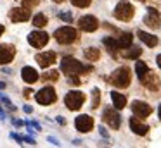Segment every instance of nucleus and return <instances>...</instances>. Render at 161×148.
<instances>
[{"instance_id": "1", "label": "nucleus", "mask_w": 161, "mask_h": 148, "mask_svg": "<svg viewBox=\"0 0 161 148\" xmlns=\"http://www.w3.org/2000/svg\"><path fill=\"white\" fill-rule=\"evenodd\" d=\"M61 71L71 78V76H78V74L90 72L92 65H85V64H81L80 60H76V59H73V57H64L63 62H61Z\"/></svg>"}, {"instance_id": "2", "label": "nucleus", "mask_w": 161, "mask_h": 148, "mask_svg": "<svg viewBox=\"0 0 161 148\" xmlns=\"http://www.w3.org/2000/svg\"><path fill=\"white\" fill-rule=\"evenodd\" d=\"M54 38H56V41L61 45H69V43H73V41L78 40V31L71 26H63V28H59V29H56Z\"/></svg>"}, {"instance_id": "3", "label": "nucleus", "mask_w": 161, "mask_h": 148, "mask_svg": "<svg viewBox=\"0 0 161 148\" xmlns=\"http://www.w3.org/2000/svg\"><path fill=\"white\" fill-rule=\"evenodd\" d=\"M109 81L116 86V88H126L132 81V74H130L128 67H119L109 76Z\"/></svg>"}, {"instance_id": "4", "label": "nucleus", "mask_w": 161, "mask_h": 148, "mask_svg": "<svg viewBox=\"0 0 161 148\" xmlns=\"http://www.w3.org/2000/svg\"><path fill=\"white\" fill-rule=\"evenodd\" d=\"M85 102V95L78 89H73V91H68L66 96H64V103L69 110H78Z\"/></svg>"}, {"instance_id": "5", "label": "nucleus", "mask_w": 161, "mask_h": 148, "mask_svg": "<svg viewBox=\"0 0 161 148\" xmlns=\"http://www.w3.org/2000/svg\"><path fill=\"white\" fill-rule=\"evenodd\" d=\"M35 100L40 105H50V103H54L57 100L56 89H54L52 86H43V88L35 95Z\"/></svg>"}, {"instance_id": "6", "label": "nucleus", "mask_w": 161, "mask_h": 148, "mask_svg": "<svg viewBox=\"0 0 161 148\" xmlns=\"http://www.w3.org/2000/svg\"><path fill=\"white\" fill-rule=\"evenodd\" d=\"M133 14H135V10H133L132 3L126 2V0L119 2L118 5H116V9H114V17L119 19V21H130L133 17Z\"/></svg>"}, {"instance_id": "7", "label": "nucleus", "mask_w": 161, "mask_h": 148, "mask_svg": "<svg viewBox=\"0 0 161 148\" xmlns=\"http://www.w3.org/2000/svg\"><path fill=\"white\" fill-rule=\"evenodd\" d=\"M102 117H104V122L108 124L109 127H113V129H119V126H121V119H119V114L116 112L113 107H106L104 112H102Z\"/></svg>"}, {"instance_id": "8", "label": "nucleus", "mask_w": 161, "mask_h": 148, "mask_svg": "<svg viewBox=\"0 0 161 148\" xmlns=\"http://www.w3.org/2000/svg\"><path fill=\"white\" fill-rule=\"evenodd\" d=\"M28 43L35 48H43L49 43V34L45 31H31L28 34Z\"/></svg>"}, {"instance_id": "9", "label": "nucleus", "mask_w": 161, "mask_h": 148, "mask_svg": "<svg viewBox=\"0 0 161 148\" xmlns=\"http://www.w3.org/2000/svg\"><path fill=\"white\" fill-rule=\"evenodd\" d=\"M78 28L85 33H92L99 28V19L95 16H83L78 19Z\"/></svg>"}, {"instance_id": "10", "label": "nucleus", "mask_w": 161, "mask_h": 148, "mask_svg": "<svg viewBox=\"0 0 161 148\" xmlns=\"http://www.w3.org/2000/svg\"><path fill=\"white\" fill-rule=\"evenodd\" d=\"M132 112H133V115H135L137 119H144V117L151 115L153 109H151L149 103L140 102V100H133V103H132Z\"/></svg>"}, {"instance_id": "11", "label": "nucleus", "mask_w": 161, "mask_h": 148, "mask_svg": "<svg viewBox=\"0 0 161 148\" xmlns=\"http://www.w3.org/2000/svg\"><path fill=\"white\" fill-rule=\"evenodd\" d=\"M75 127H76L80 133H88V131L94 127V119L87 114H81L75 119Z\"/></svg>"}, {"instance_id": "12", "label": "nucleus", "mask_w": 161, "mask_h": 148, "mask_svg": "<svg viewBox=\"0 0 161 148\" xmlns=\"http://www.w3.org/2000/svg\"><path fill=\"white\" fill-rule=\"evenodd\" d=\"M9 17H11L12 23H25L31 17V12H30V9H25V7H14L9 12Z\"/></svg>"}, {"instance_id": "13", "label": "nucleus", "mask_w": 161, "mask_h": 148, "mask_svg": "<svg viewBox=\"0 0 161 148\" xmlns=\"http://www.w3.org/2000/svg\"><path fill=\"white\" fill-rule=\"evenodd\" d=\"M16 55L14 45L9 43H0V64H9Z\"/></svg>"}, {"instance_id": "14", "label": "nucleus", "mask_w": 161, "mask_h": 148, "mask_svg": "<svg viewBox=\"0 0 161 148\" xmlns=\"http://www.w3.org/2000/svg\"><path fill=\"white\" fill-rule=\"evenodd\" d=\"M144 23H146L149 28H153V29H158V28H159V23H161L159 12H158L154 7H149V10H147V16L144 17Z\"/></svg>"}, {"instance_id": "15", "label": "nucleus", "mask_w": 161, "mask_h": 148, "mask_svg": "<svg viewBox=\"0 0 161 148\" xmlns=\"http://www.w3.org/2000/svg\"><path fill=\"white\" fill-rule=\"evenodd\" d=\"M140 83H142L146 88H149L151 91H158V89H159V78H158L154 72H151V71L140 79Z\"/></svg>"}, {"instance_id": "16", "label": "nucleus", "mask_w": 161, "mask_h": 148, "mask_svg": "<svg viewBox=\"0 0 161 148\" xmlns=\"http://www.w3.org/2000/svg\"><path fill=\"white\" fill-rule=\"evenodd\" d=\"M54 62H56V54H54V52H42V54L36 55V64L43 69L52 65Z\"/></svg>"}, {"instance_id": "17", "label": "nucleus", "mask_w": 161, "mask_h": 148, "mask_svg": "<svg viewBox=\"0 0 161 148\" xmlns=\"http://www.w3.org/2000/svg\"><path fill=\"white\" fill-rule=\"evenodd\" d=\"M21 78H23V81H26L28 84H33V83H36L40 79V76H38V72H36V69L26 65L21 71Z\"/></svg>"}, {"instance_id": "18", "label": "nucleus", "mask_w": 161, "mask_h": 148, "mask_svg": "<svg viewBox=\"0 0 161 148\" xmlns=\"http://www.w3.org/2000/svg\"><path fill=\"white\" fill-rule=\"evenodd\" d=\"M130 129L135 134H139V136H144V134L149 133V126L146 122H142L140 119H133V117L130 119Z\"/></svg>"}, {"instance_id": "19", "label": "nucleus", "mask_w": 161, "mask_h": 148, "mask_svg": "<svg viewBox=\"0 0 161 148\" xmlns=\"http://www.w3.org/2000/svg\"><path fill=\"white\" fill-rule=\"evenodd\" d=\"M116 41H118V47L119 48H130L132 47V41H133V34L132 33H119L118 38H116Z\"/></svg>"}, {"instance_id": "20", "label": "nucleus", "mask_w": 161, "mask_h": 148, "mask_svg": "<svg viewBox=\"0 0 161 148\" xmlns=\"http://www.w3.org/2000/svg\"><path fill=\"white\" fill-rule=\"evenodd\" d=\"M102 43L106 45V50H108L109 54L113 55V57H116V50H119L118 41H116L114 38H111V36H106L104 40H102Z\"/></svg>"}, {"instance_id": "21", "label": "nucleus", "mask_w": 161, "mask_h": 148, "mask_svg": "<svg viewBox=\"0 0 161 148\" xmlns=\"http://www.w3.org/2000/svg\"><path fill=\"white\" fill-rule=\"evenodd\" d=\"M111 100H113V105H114V109H118V110H121L123 107L126 105L125 95H121V93H118V91H113V93H111Z\"/></svg>"}, {"instance_id": "22", "label": "nucleus", "mask_w": 161, "mask_h": 148, "mask_svg": "<svg viewBox=\"0 0 161 148\" xmlns=\"http://www.w3.org/2000/svg\"><path fill=\"white\" fill-rule=\"evenodd\" d=\"M137 34H139V38L147 45V47L153 48V47H156V45H158V38L154 36V34H149V33H146V31H139Z\"/></svg>"}, {"instance_id": "23", "label": "nucleus", "mask_w": 161, "mask_h": 148, "mask_svg": "<svg viewBox=\"0 0 161 148\" xmlns=\"http://www.w3.org/2000/svg\"><path fill=\"white\" fill-rule=\"evenodd\" d=\"M140 54H142L140 47H130V48H125L119 55L123 59H137V57H140Z\"/></svg>"}, {"instance_id": "24", "label": "nucleus", "mask_w": 161, "mask_h": 148, "mask_svg": "<svg viewBox=\"0 0 161 148\" xmlns=\"http://www.w3.org/2000/svg\"><path fill=\"white\" fill-rule=\"evenodd\" d=\"M135 72H137V78L139 79H142L144 76L149 72V67H147V64L146 62H142V60H137L135 62Z\"/></svg>"}, {"instance_id": "25", "label": "nucleus", "mask_w": 161, "mask_h": 148, "mask_svg": "<svg viewBox=\"0 0 161 148\" xmlns=\"http://www.w3.org/2000/svg\"><path fill=\"white\" fill-rule=\"evenodd\" d=\"M85 57H87V60L95 62V60H99V57H101V52H99L95 47H90V48L85 50Z\"/></svg>"}, {"instance_id": "26", "label": "nucleus", "mask_w": 161, "mask_h": 148, "mask_svg": "<svg viewBox=\"0 0 161 148\" xmlns=\"http://www.w3.org/2000/svg\"><path fill=\"white\" fill-rule=\"evenodd\" d=\"M47 23H49V19H47L45 14H36V16L33 17V26H36V28L47 26Z\"/></svg>"}, {"instance_id": "27", "label": "nucleus", "mask_w": 161, "mask_h": 148, "mask_svg": "<svg viewBox=\"0 0 161 148\" xmlns=\"http://www.w3.org/2000/svg\"><path fill=\"white\" fill-rule=\"evenodd\" d=\"M99 103H101V91L99 88H94L92 89V109H97Z\"/></svg>"}, {"instance_id": "28", "label": "nucleus", "mask_w": 161, "mask_h": 148, "mask_svg": "<svg viewBox=\"0 0 161 148\" xmlns=\"http://www.w3.org/2000/svg\"><path fill=\"white\" fill-rule=\"evenodd\" d=\"M42 79H43V81H57V79H59V72H57V71H47L45 72V74H43L42 76Z\"/></svg>"}, {"instance_id": "29", "label": "nucleus", "mask_w": 161, "mask_h": 148, "mask_svg": "<svg viewBox=\"0 0 161 148\" xmlns=\"http://www.w3.org/2000/svg\"><path fill=\"white\" fill-rule=\"evenodd\" d=\"M71 3H73L75 7H80V9H85V7H88L92 3V0H71Z\"/></svg>"}, {"instance_id": "30", "label": "nucleus", "mask_w": 161, "mask_h": 148, "mask_svg": "<svg viewBox=\"0 0 161 148\" xmlns=\"http://www.w3.org/2000/svg\"><path fill=\"white\" fill-rule=\"evenodd\" d=\"M21 2L25 9H33V7H36L40 3V0H21Z\"/></svg>"}, {"instance_id": "31", "label": "nucleus", "mask_w": 161, "mask_h": 148, "mask_svg": "<svg viewBox=\"0 0 161 148\" xmlns=\"http://www.w3.org/2000/svg\"><path fill=\"white\" fill-rule=\"evenodd\" d=\"M0 100H2V102L5 103V107H7V109H11V110H16V107L12 105V102H11V100H9V98H7V96H5L2 91H0Z\"/></svg>"}, {"instance_id": "32", "label": "nucleus", "mask_w": 161, "mask_h": 148, "mask_svg": "<svg viewBox=\"0 0 161 148\" xmlns=\"http://www.w3.org/2000/svg\"><path fill=\"white\" fill-rule=\"evenodd\" d=\"M59 19L66 21V23H73V16L69 12H59Z\"/></svg>"}, {"instance_id": "33", "label": "nucleus", "mask_w": 161, "mask_h": 148, "mask_svg": "<svg viewBox=\"0 0 161 148\" xmlns=\"http://www.w3.org/2000/svg\"><path fill=\"white\" fill-rule=\"evenodd\" d=\"M26 124H28V126H31L33 129H36V131H42V126H40V124L36 122V120H28Z\"/></svg>"}, {"instance_id": "34", "label": "nucleus", "mask_w": 161, "mask_h": 148, "mask_svg": "<svg viewBox=\"0 0 161 148\" xmlns=\"http://www.w3.org/2000/svg\"><path fill=\"white\" fill-rule=\"evenodd\" d=\"M47 141H49V143H52V145H56V146H61L59 140H57V138H54V136H49V138H47Z\"/></svg>"}, {"instance_id": "35", "label": "nucleus", "mask_w": 161, "mask_h": 148, "mask_svg": "<svg viewBox=\"0 0 161 148\" xmlns=\"http://www.w3.org/2000/svg\"><path fill=\"white\" fill-rule=\"evenodd\" d=\"M11 138H12V140H16V141H18L19 145H23V138L19 136L18 133H11Z\"/></svg>"}, {"instance_id": "36", "label": "nucleus", "mask_w": 161, "mask_h": 148, "mask_svg": "<svg viewBox=\"0 0 161 148\" xmlns=\"http://www.w3.org/2000/svg\"><path fill=\"white\" fill-rule=\"evenodd\" d=\"M23 141H26V143H30V145H35L36 143L35 138H31V136H25V138H23Z\"/></svg>"}, {"instance_id": "37", "label": "nucleus", "mask_w": 161, "mask_h": 148, "mask_svg": "<svg viewBox=\"0 0 161 148\" xmlns=\"http://www.w3.org/2000/svg\"><path fill=\"white\" fill-rule=\"evenodd\" d=\"M56 120H57V124H61V126H64V124H66V119H64L63 115H57Z\"/></svg>"}, {"instance_id": "38", "label": "nucleus", "mask_w": 161, "mask_h": 148, "mask_svg": "<svg viewBox=\"0 0 161 148\" xmlns=\"http://www.w3.org/2000/svg\"><path fill=\"white\" fill-rule=\"evenodd\" d=\"M12 124H14L16 127H21L25 122H23V120H18V119H12Z\"/></svg>"}, {"instance_id": "39", "label": "nucleus", "mask_w": 161, "mask_h": 148, "mask_svg": "<svg viewBox=\"0 0 161 148\" xmlns=\"http://www.w3.org/2000/svg\"><path fill=\"white\" fill-rule=\"evenodd\" d=\"M23 110H25L26 114H31L33 112V107L31 105H25V107H23Z\"/></svg>"}, {"instance_id": "40", "label": "nucleus", "mask_w": 161, "mask_h": 148, "mask_svg": "<svg viewBox=\"0 0 161 148\" xmlns=\"http://www.w3.org/2000/svg\"><path fill=\"white\" fill-rule=\"evenodd\" d=\"M69 83H71V84H80V79H76V76H71Z\"/></svg>"}, {"instance_id": "41", "label": "nucleus", "mask_w": 161, "mask_h": 148, "mask_svg": "<svg viewBox=\"0 0 161 148\" xmlns=\"http://www.w3.org/2000/svg\"><path fill=\"white\" fill-rule=\"evenodd\" d=\"M0 117H2V119H7V115H5V112H4V109H2V105H0Z\"/></svg>"}, {"instance_id": "42", "label": "nucleus", "mask_w": 161, "mask_h": 148, "mask_svg": "<svg viewBox=\"0 0 161 148\" xmlns=\"http://www.w3.org/2000/svg\"><path fill=\"white\" fill-rule=\"evenodd\" d=\"M99 131H101V134H102V136H106V138H108V133H106L104 126H101V127H99Z\"/></svg>"}, {"instance_id": "43", "label": "nucleus", "mask_w": 161, "mask_h": 148, "mask_svg": "<svg viewBox=\"0 0 161 148\" xmlns=\"http://www.w3.org/2000/svg\"><path fill=\"white\" fill-rule=\"evenodd\" d=\"M31 91H33V89L26 88V89H25V96H30V95H31Z\"/></svg>"}, {"instance_id": "44", "label": "nucleus", "mask_w": 161, "mask_h": 148, "mask_svg": "<svg viewBox=\"0 0 161 148\" xmlns=\"http://www.w3.org/2000/svg\"><path fill=\"white\" fill-rule=\"evenodd\" d=\"M2 72H4V74H11V69H7V67H4V69H2Z\"/></svg>"}, {"instance_id": "45", "label": "nucleus", "mask_w": 161, "mask_h": 148, "mask_svg": "<svg viewBox=\"0 0 161 148\" xmlns=\"http://www.w3.org/2000/svg\"><path fill=\"white\" fill-rule=\"evenodd\" d=\"M156 60H158V65H159V69H161V54L158 55V59H156Z\"/></svg>"}, {"instance_id": "46", "label": "nucleus", "mask_w": 161, "mask_h": 148, "mask_svg": "<svg viewBox=\"0 0 161 148\" xmlns=\"http://www.w3.org/2000/svg\"><path fill=\"white\" fill-rule=\"evenodd\" d=\"M4 31H5V28L2 26V24H0V36H2V33H4Z\"/></svg>"}, {"instance_id": "47", "label": "nucleus", "mask_w": 161, "mask_h": 148, "mask_svg": "<svg viewBox=\"0 0 161 148\" xmlns=\"http://www.w3.org/2000/svg\"><path fill=\"white\" fill-rule=\"evenodd\" d=\"M5 88V83L4 81H0V89H4Z\"/></svg>"}, {"instance_id": "48", "label": "nucleus", "mask_w": 161, "mask_h": 148, "mask_svg": "<svg viewBox=\"0 0 161 148\" xmlns=\"http://www.w3.org/2000/svg\"><path fill=\"white\" fill-rule=\"evenodd\" d=\"M52 2H56V3H63L64 0H52Z\"/></svg>"}, {"instance_id": "49", "label": "nucleus", "mask_w": 161, "mask_h": 148, "mask_svg": "<svg viewBox=\"0 0 161 148\" xmlns=\"http://www.w3.org/2000/svg\"><path fill=\"white\" fill-rule=\"evenodd\" d=\"M158 114H159V119H161V105H159V109H158Z\"/></svg>"}, {"instance_id": "50", "label": "nucleus", "mask_w": 161, "mask_h": 148, "mask_svg": "<svg viewBox=\"0 0 161 148\" xmlns=\"http://www.w3.org/2000/svg\"><path fill=\"white\" fill-rule=\"evenodd\" d=\"M139 2H144V0H139Z\"/></svg>"}]
</instances>
